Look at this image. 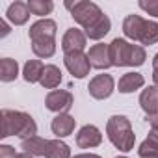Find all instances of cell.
<instances>
[{"label": "cell", "mask_w": 158, "mask_h": 158, "mask_svg": "<svg viewBox=\"0 0 158 158\" xmlns=\"http://www.w3.org/2000/svg\"><path fill=\"white\" fill-rule=\"evenodd\" d=\"M21 149H23V152H28L34 158L35 156H45L47 149H48V139H45L41 136H32V138L21 139Z\"/></svg>", "instance_id": "ac0fdd59"}, {"label": "cell", "mask_w": 158, "mask_h": 158, "mask_svg": "<svg viewBox=\"0 0 158 158\" xmlns=\"http://www.w3.org/2000/svg\"><path fill=\"white\" fill-rule=\"evenodd\" d=\"M102 143V132L95 125H84L76 132V145L80 149H95Z\"/></svg>", "instance_id": "ba28073f"}, {"label": "cell", "mask_w": 158, "mask_h": 158, "mask_svg": "<svg viewBox=\"0 0 158 158\" xmlns=\"http://www.w3.org/2000/svg\"><path fill=\"white\" fill-rule=\"evenodd\" d=\"M0 119H2V134H0L2 138L17 136L21 139H26V138L37 136V123L26 112L4 108L2 114H0Z\"/></svg>", "instance_id": "6da1fadb"}, {"label": "cell", "mask_w": 158, "mask_h": 158, "mask_svg": "<svg viewBox=\"0 0 158 158\" xmlns=\"http://www.w3.org/2000/svg\"><path fill=\"white\" fill-rule=\"evenodd\" d=\"M17 156V152H15V149L11 147V145H0V158H15Z\"/></svg>", "instance_id": "83f0119b"}, {"label": "cell", "mask_w": 158, "mask_h": 158, "mask_svg": "<svg viewBox=\"0 0 158 158\" xmlns=\"http://www.w3.org/2000/svg\"><path fill=\"white\" fill-rule=\"evenodd\" d=\"M73 158H102V156L95 154V152H80V154H74Z\"/></svg>", "instance_id": "4dcf8cb0"}, {"label": "cell", "mask_w": 158, "mask_h": 158, "mask_svg": "<svg viewBox=\"0 0 158 158\" xmlns=\"http://www.w3.org/2000/svg\"><path fill=\"white\" fill-rule=\"evenodd\" d=\"M152 69L154 71H158V52L154 54V58H152Z\"/></svg>", "instance_id": "1f68e13d"}, {"label": "cell", "mask_w": 158, "mask_h": 158, "mask_svg": "<svg viewBox=\"0 0 158 158\" xmlns=\"http://www.w3.org/2000/svg\"><path fill=\"white\" fill-rule=\"evenodd\" d=\"M147 19H143L141 15H127L125 21H123V34L127 39H130L132 43L134 41H139V35H141V30H143V24H145Z\"/></svg>", "instance_id": "2e32d148"}, {"label": "cell", "mask_w": 158, "mask_h": 158, "mask_svg": "<svg viewBox=\"0 0 158 158\" xmlns=\"http://www.w3.org/2000/svg\"><path fill=\"white\" fill-rule=\"evenodd\" d=\"M45 89H56L60 84H61V71L58 65L54 63H48L45 65V71H43V76H41V82H39Z\"/></svg>", "instance_id": "ffe728a7"}, {"label": "cell", "mask_w": 158, "mask_h": 158, "mask_svg": "<svg viewBox=\"0 0 158 158\" xmlns=\"http://www.w3.org/2000/svg\"><path fill=\"white\" fill-rule=\"evenodd\" d=\"M19 76V63L13 58H2L0 60V80L2 82H13Z\"/></svg>", "instance_id": "7402d4cb"}, {"label": "cell", "mask_w": 158, "mask_h": 158, "mask_svg": "<svg viewBox=\"0 0 158 158\" xmlns=\"http://www.w3.org/2000/svg\"><path fill=\"white\" fill-rule=\"evenodd\" d=\"M28 8L32 15H37L41 19H47L45 15H50L54 10V2L52 0H28Z\"/></svg>", "instance_id": "484cf974"}, {"label": "cell", "mask_w": 158, "mask_h": 158, "mask_svg": "<svg viewBox=\"0 0 158 158\" xmlns=\"http://www.w3.org/2000/svg\"><path fill=\"white\" fill-rule=\"evenodd\" d=\"M45 65L41 60H28L23 67V78L24 82L28 84H39L41 82V76H43Z\"/></svg>", "instance_id": "d6986e66"}, {"label": "cell", "mask_w": 158, "mask_h": 158, "mask_svg": "<svg viewBox=\"0 0 158 158\" xmlns=\"http://www.w3.org/2000/svg\"><path fill=\"white\" fill-rule=\"evenodd\" d=\"M86 43H88L86 34L78 28H69L61 37V48L65 54L67 52H84Z\"/></svg>", "instance_id": "30bf717a"}, {"label": "cell", "mask_w": 158, "mask_h": 158, "mask_svg": "<svg viewBox=\"0 0 158 158\" xmlns=\"http://www.w3.org/2000/svg\"><path fill=\"white\" fill-rule=\"evenodd\" d=\"M138 156L139 158H158V134L154 130H151L147 138L139 143Z\"/></svg>", "instance_id": "44dd1931"}, {"label": "cell", "mask_w": 158, "mask_h": 158, "mask_svg": "<svg viewBox=\"0 0 158 158\" xmlns=\"http://www.w3.org/2000/svg\"><path fill=\"white\" fill-rule=\"evenodd\" d=\"M110 28H112V21H110V17H108L106 13H102L91 26H88V28L84 30V34H86V37L91 39V41H101V39L110 32Z\"/></svg>", "instance_id": "e0dca14e"}, {"label": "cell", "mask_w": 158, "mask_h": 158, "mask_svg": "<svg viewBox=\"0 0 158 158\" xmlns=\"http://www.w3.org/2000/svg\"><path fill=\"white\" fill-rule=\"evenodd\" d=\"M152 82H154V86L158 88V71H154V69H152Z\"/></svg>", "instance_id": "d6a6232c"}, {"label": "cell", "mask_w": 158, "mask_h": 158, "mask_svg": "<svg viewBox=\"0 0 158 158\" xmlns=\"http://www.w3.org/2000/svg\"><path fill=\"white\" fill-rule=\"evenodd\" d=\"M106 136L110 143L119 149L121 152H128L134 149L136 134L132 128V123L127 115H112L106 121Z\"/></svg>", "instance_id": "3957f363"}, {"label": "cell", "mask_w": 158, "mask_h": 158, "mask_svg": "<svg viewBox=\"0 0 158 158\" xmlns=\"http://www.w3.org/2000/svg\"><path fill=\"white\" fill-rule=\"evenodd\" d=\"M138 6H139V10H143L147 15L158 19V0H139Z\"/></svg>", "instance_id": "4316f807"}, {"label": "cell", "mask_w": 158, "mask_h": 158, "mask_svg": "<svg viewBox=\"0 0 158 158\" xmlns=\"http://www.w3.org/2000/svg\"><path fill=\"white\" fill-rule=\"evenodd\" d=\"M56 32H58V24L52 19H39L35 21L30 30H28V37L30 41H39V39H56Z\"/></svg>", "instance_id": "9c48e42d"}, {"label": "cell", "mask_w": 158, "mask_h": 158, "mask_svg": "<svg viewBox=\"0 0 158 158\" xmlns=\"http://www.w3.org/2000/svg\"><path fill=\"white\" fill-rule=\"evenodd\" d=\"M88 91L89 95L95 99V101H104V99H110L112 93L115 91V80L112 74H97L93 76L89 84H88Z\"/></svg>", "instance_id": "8992f818"}, {"label": "cell", "mask_w": 158, "mask_h": 158, "mask_svg": "<svg viewBox=\"0 0 158 158\" xmlns=\"http://www.w3.org/2000/svg\"><path fill=\"white\" fill-rule=\"evenodd\" d=\"M30 15L32 13H30V8H28V2H23V0H15L6 10V19L13 26H24L28 23Z\"/></svg>", "instance_id": "7c38bea8"}, {"label": "cell", "mask_w": 158, "mask_h": 158, "mask_svg": "<svg viewBox=\"0 0 158 158\" xmlns=\"http://www.w3.org/2000/svg\"><path fill=\"white\" fill-rule=\"evenodd\" d=\"M138 43L141 47H151V45H156L158 43V23L156 21H149V19L145 21Z\"/></svg>", "instance_id": "cb8c5ba5"}, {"label": "cell", "mask_w": 158, "mask_h": 158, "mask_svg": "<svg viewBox=\"0 0 158 158\" xmlns=\"http://www.w3.org/2000/svg\"><path fill=\"white\" fill-rule=\"evenodd\" d=\"M45 158H73L71 154V147L61 141V139H48V149H47V154Z\"/></svg>", "instance_id": "d4e9b609"}, {"label": "cell", "mask_w": 158, "mask_h": 158, "mask_svg": "<svg viewBox=\"0 0 158 158\" xmlns=\"http://www.w3.org/2000/svg\"><path fill=\"white\" fill-rule=\"evenodd\" d=\"M65 8L69 10L73 21L76 24H80L84 30L91 26L104 11L91 0H74V2H65Z\"/></svg>", "instance_id": "277c9868"}, {"label": "cell", "mask_w": 158, "mask_h": 158, "mask_svg": "<svg viewBox=\"0 0 158 158\" xmlns=\"http://www.w3.org/2000/svg\"><path fill=\"white\" fill-rule=\"evenodd\" d=\"M108 47H110L112 67H141L147 60L145 47L134 45L128 39L115 37Z\"/></svg>", "instance_id": "7a4b0ae2"}, {"label": "cell", "mask_w": 158, "mask_h": 158, "mask_svg": "<svg viewBox=\"0 0 158 158\" xmlns=\"http://www.w3.org/2000/svg\"><path fill=\"white\" fill-rule=\"evenodd\" d=\"M63 65L74 78H86L89 74L91 63L86 52H67L63 54Z\"/></svg>", "instance_id": "52a82bcc"}, {"label": "cell", "mask_w": 158, "mask_h": 158, "mask_svg": "<svg viewBox=\"0 0 158 158\" xmlns=\"http://www.w3.org/2000/svg\"><path fill=\"white\" fill-rule=\"evenodd\" d=\"M32 52L41 58H52L56 54V39H39V41H32Z\"/></svg>", "instance_id": "603a6c76"}, {"label": "cell", "mask_w": 158, "mask_h": 158, "mask_svg": "<svg viewBox=\"0 0 158 158\" xmlns=\"http://www.w3.org/2000/svg\"><path fill=\"white\" fill-rule=\"evenodd\" d=\"M149 125H151V130H154L158 134V115H152V117H147Z\"/></svg>", "instance_id": "f546056e"}, {"label": "cell", "mask_w": 158, "mask_h": 158, "mask_svg": "<svg viewBox=\"0 0 158 158\" xmlns=\"http://www.w3.org/2000/svg\"><path fill=\"white\" fill-rule=\"evenodd\" d=\"M115 158H128V156H115Z\"/></svg>", "instance_id": "e575fe53"}, {"label": "cell", "mask_w": 158, "mask_h": 158, "mask_svg": "<svg viewBox=\"0 0 158 158\" xmlns=\"http://www.w3.org/2000/svg\"><path fill=\"white\" fill-rule=\"evenodd\" d=\"M10 32H11V26H10V23H8V19H0V37H6V35H10Z\"/></svg>", "instance_id": "f1b7e54d"}, {"label": "cell", "mask_w": 158, "mask_h": 158, "mask_svg": "<svg viewBox=\"0 0 158 158\" xmlns=\"http://www.w3.org/2000/svg\"><path fill=\"white\" fill-rule=\"evenodd\" d=\"M91 69H99V71H106L112 67V60H110V47L106 43H97L89 48L88 52Z\"/></svg>", "instance_id": "8fae6325"}, {"label": "cell", "mask_w": 158, "mask_h": 158, "mask_svg": "<svg viewBox=\"0 0 158 158\" xmlns=\"http://www.w3.org/2000/svg\"><path fill=\"white\" fill-rule=\"evenodd\" d=\"M74 127H76V119L71 114H58L50 123V130L58 139L71 136L74 132Z\"/></svg>", "instance_id": "4fadbf2b"}, {"label": "cell", "mask_w": 158, "mask_h": 158, "mask_svg": "<svg viewBox=\"0 0 158 158\" xmlns=\"http://www.w3.org/2000/svg\"><path fill=\"white\" fill-rule=\"evenodd\" d=\"M15 158H34L32 154H28V152H17V156Z\"/></svg>", "instance_id": "836d02e7"}, {"label": "cell", "mask_w": 158, "mask_h": 158, "mask_svg": "<svg viewBox=\"0 0 158 158\" xmlns=\"http://www.w3.org/2000/svg\"><path fill=\"white\" fill-rule=\"evenodd\" d=\"M139 106L147 117L158 115V88L149 86L139 93Z\"/></svg>", "instance_id": "5bb4252c"}, {"label": "cell", "mask_w": 158, "mask_h": 158, "mask_svg": "<svg viewBox=\"0 0 158 158\" xmlns=\"http://www.w3.org/2000/svg\"><path fill=\"white\" fill-rule=\"evenodd\" d=\"M73 104H74V97L67 89H52L45 97L47 110L54 112L56 115L58 114H69V110L73 108Z\"/></svg>", "instance_id": "5b68a950"}, {"label": "cell", "mask_w": 158, "mask_h": 158, "mask_svg": "<svg viewBox=\"0 0 158 158\" xmlns=\"http://www.w3.org/2000/svg\"><path fill=\"white\" fill-rule=\"evenodd\" d=\"M143 86H145L143 74H139V73H136V71H128V73H125V74L119 78L117 89H119V93H134V91L141 89Z\"/></svg>", "instance_id": "9a60e30c"}]
</instances>
